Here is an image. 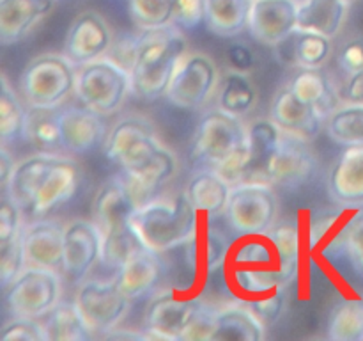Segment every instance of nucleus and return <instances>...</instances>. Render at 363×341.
<instances>
[{
	"mask_svg": "<svg viewBox=\"0 0 363 341\" xmlns=\"http://www.w3.org/2000/svg\"><path fill=\"white\" fill-rule=\"evenodd\" d=\"M190 158L216 170L230 187L243 183L248 162V128L222 109L206 114L195 126Z\"/></svg>",
	"mask_w": 363,
	"mask_h": 341,
	"instance_id": "f257e3e1",
	"label": "nucleus"
},
{
	"mask_svg": "<svg viewBox=\"0 0 363 341\" xmlns=\"http://www.w3.org/2000/svg\"><path fill=\"white\" fill-rule=\"evenodd\" d=\"M186 50V39L174 23L158 28H140L138 59L131 71V94L144 102H155L167 96Z\"/></svg>",
	"mask_w": 363,
	"mask_h": 341,
	"instance_id": "f03ea898",
	"label": "nucleus"
},
{
	"mask_svg": "<svg viewBox=\"0 0 363 341\" xmlns=\"http://www.w3.org/2000/svg\"><path fill=\"white\" fill-rule=\"evenodd\" d=\"M296 277L284 265L279 247L268 231L243 237L230 254V281L245 298L286 288Z\"/></svg>",
	"mask_w": 363,
	"mask_h": 341,
	"instance_id": "7ed1b4c3",
	"label": "nucleus"
},
{
	"mask_svg": "<svg viewBox=\"0 0 363 341\" xmlns=\"http://www.w3.org/2000/svg\"><path fill=\"white\" fill-rule=\"evenodd\" d=\"M197 210L179 194L169 199H152L138 206L131 217V226L145 247L156 252H167L186 244L199 229Z\"/></svg>",
	"mask_w": 363,
	"mask_h": 341,
	"instance_id": "20e7f679",
	"label": "nucleus"
},
{
	"mask_svg": "<svg viewBox=\"0 0 363 341\" xmlns=\"http://www.w3.org/2000/svg\"><path fill=\"white\" fill-rule=\"evenodd\" d=\"M74 94L82 105L101 116H112L131 94V73L110 57H99L78 66Z\"/></svg>",
	"mask_w": 363,
	"mask_h": 341,
	"instance_id": "39448f33",
	"label": "nucleus"
},
{
	"mask_svg": "<svg viewBox=\"0 0 363 341\" xmlns=\"http://www.w3.org/2000/svg\"><path fill=\"white\" fill-rule=\"evenodd\" d=\"M20 87L30 107H59L74 92L77 70L64 53H41L25 66Z\"/></svg>",
	"mask_w": 363,
	"mask_h": 341,
	"instance_id": "423d86ee",
	"label": "nucleus"
},
{
	"mask_svg": "<svg viewBox=\"0 0 363 341\" xmlns=\"http://www.w3.org/2000/svg\"><path fill=\"white\" fill-rule=\"evenodd\" d=\"M279 215V199L272 185L243 181L230 188L225 217L241 237L272 229Z\"/></svg>",
	"mask_w": 363,
	"mask_h": 341,
	"instance_id": "0eeeda50",
	"label": "nucleus"
},
{
	"mask_svg": "<svg viewBox=\"0 0 363 341\" xmlns=\"http://www.w3.org/2000/svg\"><path fill=\"white\" fill-rule=\"evenodd\" d=\"M59 301V272L41 266H25L6 288V305L13 316L41 318L48 315Z\"/></svg>",
	"mask_w": 363,
	"mask_h": 341,
	"instance_id": "6e6552de",
	"label": "nucleus"
},
{
	"mask_svg": "<svg viewBox=\"0 0 363 341\" xmlns=\"http://www.w3.org/2000/svg\"><path fill=\"white\" fill-rule=\"evenodd\" d=\"M78 311L92 336H106L117 329L130 311V298L116 277L110 281H85L74 297Z\"/></svg>",
	"mask_w": 363,
	"mask_h": 341,
	"instance_id": "1a4fd4ad",
	"label": "nucleus"
},
{
	"mask_svg": "<svg viewBox=\"0 0 363 341\" xmlns=\"http://www.w3.org/2000/svg\"><path fill=\"white\" fill-rule=\"evenodd\" d=\"M220 85L218 66L208 53H186L174 75L165 98L179 109H202Z\"/></svg>",
	"mask_w": 363,
	"mask_h": 341,
	"instance_id": "9d476101",
	"label": "nucleus"
},
{
	"mask_svg": "<svg viewBox=\"0 0 363 341\" xmlns=\"http://www.w3.org/2000/svg\"><path fill=\"white\" fill-rule=\"evenodd\" d=\"M204 309L202 298L184 297L176 291H163L155 295L144 315V325L149 336L160 340H181L184 330Z\"/></svg>",
	"mask_w": 363,
	"mask_h": 341,
	"instance_id": "9b49d317",
	"label": "nucleus"
},
{
	"mask_svg": "<svg viewBox=\"0 0 363 341\" xmlns=\"http://www.w3.org/2000/svg\"><path fill=\"white\" fill-rule=\"evenodd\" d=\"M308 139L282 130L279 148L268 167V185L293 188L314 174L318 156Z\"/></svg>",
	"mask_w": 363,
	"mask_h": 341,
	"instance_id": "f8f14e48",
	"label": "nucleus"
},
{
	"mask_svg": "<svg viewBox=\"0 0 363 341\" xmlns=\"http://www.w3.org/2000/svg\"><path fill=\"white\" fill-rule=\"evenodd\" d=\"M112 43L113 34L108 21L98 11H82L69 25L64 41V55L74 66H82L105 57Z\"/></svg>",
	"mask_w": 363,
	"mask_h": 341,
	"instance_id": "ddd939ff",
	"label": "nucleus"
},
{
	"mask_svg": "<svg viewBox=\"0 0 363 341\" xmlns=\"http://www.w3.org/2000/svg\"><path fill=\"white\" fill-rule=\"evenodd\" d=\"M138 205L121 174L103 181L92 201V220L103 237L131 229V217Z\"/></svg>",
	"mask_w": 363,
	"mask_h": 341,
	"instance_id": "4468645a",
	"label": "nucleus"
},
{
	"mask_svg": "<svg viewBox=\"0 0 363 341\" xmlns=\"http://www.w3.org/2000/svg\"><path fill=\"white\" fill-rule=\"evenodd\" d=\"M103 234L94 220L74 219L64 226V270L69 279H82L101 258Z\"/></svg>",
	"mask_w": 363,
	"mask_h": 341,
	"instance_id": "2eb2a0df",
	"label": "nucleus"
},
{
	"mask_svg": "<svg viewBox=\"0 0 363 341\" xmlns=\"http://www.w3.org/2000/svg\"><path fill=\"white\" fill-rule=\"evenodd\" d=\"M296 0H255L250 14L252 38L264 46H277L298 28Z\"/></svg>",
	"mask_w": 363,
	"mask_h": 341,
	"instance_id": "dca6fc26",
	"label": "nucleus"
},
{
	"mask_svg": "<svg viewBox=\"0 0 363 341\" xmlns=\"http://www.w3.org/2000/svg\"><path fill=\"white\" fill-rule=\"evenodd\" d=\"M82 181V167L71 156H57L53 166L46 173L34 202L28 208V213L34 217H43L53 212L64 202L69 201L77 194Z\"/></svg>",
	"mask_w": 363,
	"mask_h": 341,
	"instance_id": "f3484780",
	"label": "nucleus"
},
{
	"mask_svg": "<svg viewBox=\"0 0 363 341\" xmlns=\"http://www.w3.org/2000/svg\"><path fill=\"white\" fill-rule=\"evenodd\" d=\"M25 266L64 270V227L55 220H38L21 233Z\"/></svg>",
	"mask_w": 363,
	"mask_h": 341,
	"instance_id": "a211bd4d",
	"label": "nucleus"
},
{
	"mask_svg": "<svg viewBox=\"0 0 363 341\" xmlns=\"http://www.w3.org/2000/svg\"><path fill=\"white\" fill-rule=\"evenodd\" d=\"M269 117L282 130L300 135L308 141L318 137L326 119L314 105L298 98L289 85H284L275 94L269 109Z\"/></svg>",
	"mask_w": 363,
	"mask_h": 341,
	"instance_id": "6ab92c4d",
	"label": "nucleus"
},
{
	"mask_svg": "<svg viewBox=\"0 0 363 341\" xmlns=\"http://www.w3.org/2000/svg\"><path fill=\"white\" fill-rule=\"evenodd\" d=\"M280 64L293 70L323 67L332 55V38L298 27L286 39L273 46Z\"/></svg>",
	"mask_w": 363,
	"mask_h": 341,
	"instance_id": "aec40b11",
	"label": "nucleus"
},
{
	"mask_svg": "<svg viewBox=\"0 0 363 341\" xmlns=\"http://www.w3.org/2000/svg\"><path fill=\"white\" fill-rule=\"evenodd\" d=\"M57 0H0V41H23L53 11Z\"/></svg>",
	"mask_w": 363,
	"mask_h": 341,
	"instance_id": "412c9836",
	"label": "nucleus"
},
{
	"mask_svg": "<svg viewBox=\"0 0 363 341\" xmlns=\"http://www.w3.org/2000/svg\"><path fill=\"white\" fill-rule=\"evenodd\" d=\"M328 192L340 205H363V144L340 153L328 173Z\"/></svg>",
	"mask_w": 363,
	"mask_h": 341,
	"instance_id": "4be33fe9",
	"label": "nucleus"
},
{
	"mask_svg": "<svg viewBox=\"0 0 363 341\" xmlns=\"http://www.w3.org/2000/svg\"><path fill=\"white\" fill-rule=\"evenodd\" d=\"M282 128L272 117H259L248 124V162L243 181L268 185V167L279 148Z\"/></svg>",
	"mask_w": 363,
	"mask_h": 341,
	"instance_id": "5701e85b",
	"label": "nucleus"
},
{
	"mask_svg": "<svg viewBox=\"0 0 363 341\" xmlns=\"http://www.w3.org/2000/svg\"><path fill=\"white\" fill-rule=\"evenodd\" d=\"M162 272L163 263L160 259V252L142 245L117 270L116 281L130 301H137L158 284Z\"/></svg>",
	"mask_w": 363,
	"mask_h": 341,
	"instance_id": "b1692460",
	"label": "nucleus"
},
{
	"mask_svg": "<svg viewBox=\"0 0 363 341\" xmlns=\"http://www.w3.org/2000/svg\"><path fill=\"white\" fill-rule=\"evenodd\" d=\"M101 114L89 107H67L60 110V131L64 149L69 153H87L99 144L105 134Z\"/></svg>",
	"mask_w": 363,
	"mask_h": 341,
	"instance_id": "393cba45",
	"label": "nucleus"
},
{
	"mask_svg": "<svg viewBox=\"0 0 363 341\" xmlns=\"http://www.w3.org/2000/svg\"><path fill=\"white\" fill-rule=\"evenodd\" d=\"M177 167H179L177 156L163 146L158 155L147 166H144L138 170H133V173H123L121 170V176L126 181L128 188L133 194L137 205L142 206L156 199L160 188L176 176Z\"/></svg>",
	"mask_w": 363,
	"mask_h": 341,
	"instance_id": "a878e982",
	"label": "nucleus"
},
{
	"mask_svg": "<svg viewBox=\"0 0 363 341\" xmlns=\"http://www.w3.org/2000/svg\"><path fill=\"white\" fill-rule=\"evenodd\" d=\"M264 329L255 313L240 301L215 313L211 341H262Z\"/></svg>",
	"mask_w": 363,
	"mask_h": 341,
	"instance_id": "bb28decb",
	"label": "nucleus"
},
{
	"mask_svg": "<svg viewBox=\"0 0 363 341\" xmlns=\"http://www.w3.org/2000/svg\"><path fill=\"white\" fill-rule=\"evenodd\" d=\"M57 156H59L57 153L41 151L38 155H32L16 163L9 185H7V190H9L11 197L21 206V210H27L28 212L43 180H45L46 173L53 166Z\"/></svg>",
	"mask_w": 363,
	"mask_h": 341,
	"instance_id": "cd10ccee",
	"label": "nucleus"
},
{
	"mask_svg": "<svg viewBox=\"0 0 363 341\" xmlns=\"http://www.w3.org/2000/svg\"><path fill=\"white\" fill-rule=\"evenodd\" d=\"M230 188L233 187L216 170L204 169L191 176L184 194L197 212L209 217H218L225 213Z\"/></svg>",
	"mask_w": 363,
	"mask_h": 341,
	"instance_id": "c85d7f7f",
	"label": "nucleus"
},
{
	"mask_svg": "<svg viewBox=\"0 0 363 341\" xmlns=\"http://www.w3.org/2000/svg\"><path fill=\"white\" fill-rule=\"evenodd\" d=\"M287 85L298 98L314 105L325 117L339 107L340 92L321 67H301Z\"/></svg>",
	"mask_w": 363,
	"mask_h": 341,
	"instance_id": "c756f323",
	"label": "nucleus"
},
{
	"mask_svg": "<svg viewBox=\"0 0 363 341\" xmlns=\"http://www.w3.org/2000/svg\"><path fill=\"white\" fill-rule=\"evenodd\" d=\"M21 135L43 153H57L64 148L59 107H30Z\"/></svg>",
	"mask_w": 363,
	"mask_h": 341,
	"instance_id": "7c9ffc66",
	"label": "nucleus"
},
{
	"mask_svg": "<svg viewBox=\"0 0 363 341\" xmlns=\"http://www.w3.org/2000/svg\"><path fill=\"white\" fill-rule=\"evenodd\" d=\"M350 4L344 0H305L298 11V27L335 38L346 21Z\"/></svg>",
	"mask_w": 363,
	"mask_h": 341,
	"instance_id": "2f4dec72",
	"label": "nucleus"
},
{
	"mask_svg": "<svg viewBox=\"0 0 363 341\" xmlns=\"http://www.w3.org/2000/svg\"><path fill=\"white\" fill-rule=\"evenodd\" d=\"M183 247L186 251L188 265L194 272H199V266H202L206 272H215L223 266L230 254V242L222 231L215 227H208L204 237H201L197 229V233Z\"/></svg>",
	"mask_w": 363,
	"mask_h": 341,
	"instance_id": "473e14b6",
	"label": "nucleus"
},
{
	"mask_svg": "<svg viewBox=\"0 0 363 341\" xmlns=\"http://www.w3.org/2000/svg\"><path fill=\"white\" fill-rule=\"evenodd\" d=\"M255 0H206V25L222 38H233L250 23Z\"/></svg>",
	"mask_w": 363,
	"mask_h": 341,
	"instance_id": "72a5a7b5",
	"label": "nucleus"
},
{
	"mask_svg": "<svg viewBox=\"0 0 363 341\" xmlns=\"http://www.w3.org/2000/svg\"><path fill=\"white\" fill-rule=\"evenodd\" d=\"M257 103V89L248 73L238 70H229L222 78L218 92V109L233 114L245 116Z\"/></svg>",
	"mask_w": 363,
	"mask_h": 341,
	"instance_id": "f704fd0d",
	"label": "nucleus"
},
{
	"mask_svg": "<svg viewBox=\"0 0 363 341\" xmlns=\"http://www.w3.org/2000/svg\"><path fill=\"white\" fill-rule=\"evenodd\" d=\"M48 341H85L91 330L85 325L77 304H57L46 316H43Z\"/></svg>",
	"mask_w": 363,
	"mask_h": 341,
	"instance_id": "c9c22d12",
	"label": "nucleus"
},
{
	"mask_svg": "<svg viewBox=\"0 0 363 341\" xmlns=\"http://www.w3.org/2000/svg\"><path fill=\"white\" fill-rule=\"evenodd\" d=\"M156 135L155 124L142 116H128L117 121L105 141V156L117 163L121 156L140 139Z\"/></svg>",
	"mask_w": 363,
	"mask_h": 341,
	"instance_id": "e433bc0d",
	"label": "nucleus"
},
{
	"mask_svg": "<svg viewBox=\"0 0 363 341\" xmlns=\"http://www.w3.org/2000/svg\"><path fill=\"white\" fill-rule=\"evenodd\" d=\"M326 131L342 146L363 144V105L344 103L326 117Z\"/></svg>",
	"mask_w": 363,
	"mask_h": 341,
	"instance_id": "4c0bfd02",
	"label": "nucleus"
},
{
	"mask_svg": "<svg viewBox=\"0 0 363 341\" xmlns=\"http://www.w3.org/2000/svg\"><path fill=\"white\" fill-rule=\"evenodd\" d=\"M353 212H335L312 222L308 233L311 251L323 256H335L342 252V234Z\"/></svg>",
	"mask_w": 363,
	"mask_h": 341,
	"instance_id": "58836bf2",
	"label": "nucleus"
},
{
	"mask_svg": "<svg viewBox=\"0 0 363 341\" xmlns=\"http://www.w3.org/2000/svg\"><path fill=\"white\" fill-rule=\"evenodd\" d=\"M328 337L335 341H363V298H351L330 315Z\"/></svg>",
	"mask_w": 363,
	"mask_h": 341,
	"instance_id": "ea45409f",
	"label": "nucleus"
},
{
	"mask_svg": "<svg viewBox=\"0 0 363 341\" xmlns=\"http://www.w3.org/2000/svg\"><path fill=\"white\" fill-rule=\"evenodd\" d=\"M27 110L21 105L20 98L11 87L6 75H2V92H0V139L2 142H9L11 139L23 134Z\"/></svg>",
	"mask_w": 363,
	"mask_h": 341,
	"instance_id": "a19ab883",
	"label": "nucleus"
},
{
	"mask_svg": "<svg viewBox=\"0 0 363 341\" xmlns=\"http://www.w3.org/2000/svg\"><path fill=\"white\" fill-rule=\"evenodd\" d=\"M131 16L140 28H158L174 23L176 0H128Z\"/></svg>",
	"mask_w": 363,
	"mask_h": 341,
	"instance_id": "79ce46f5",
	"label": "nucleus"
},
{
	"mask_svg": "<svg viewBox=\"0 0 363 341\" xmlns=\"http://www.w3.org/2000/svg\"><path fill=\"white\" fill-rule=\"evenodd\" d=\"M268 234L279 247L284 265L298 276L301 263V249H303V238H301V231L298 224L291 222V220L279 222L268 231Z\"/></svg>",
	"mask_w": 363,
	"mask_h": 341,
	"instance_id": "37998d69",
	"label": "nucleus"
},
{
	"mask_svg": "<svg viewBox=\"0 0 363 341\" xmlns=\"http://www.w3.org/2000/svg\"><path fill=\"white\" fill-rule=\"evenodd\" d=\"M142 240L138 234L135 233L133 226L128 231H121V233L106 234L103 237L101 244V258L99 263L113 270H119L121 266L126 263V259L133 254L135 251L142 247Z\"/></svg>",
	"mask_w": 363,
	"mask_h": 341,
	"instance_id": "c03bdc74",
	"label": "nucleus"
},
{
	"mask_svg": "<svg viewBox=\"0 0 363 341\" xmlns=\"http://www.w3.org/2000/svg\"><path fill=\"white\" fill-rule=\"evenodd\" d=\"M286 288H280V290L272 291V293L266 295H259V297H250V298H243L241 302L248 305L252 311L255 313L261 323L264 327H272L282 318L284 311H286V304H287V295H286Z\"/></svg>",
	"mask_w": 363,
	"mask_h": 341,
	"instance_id": "a18cd8bd",
	"label": "nucleus"
},
{
	"mask_svg": "<svg viewBox=\"0 0 363 341\" xmlns=\"http://www.w3.org/2000/svg\"><path fill=\"white\" fill-rule=\"evenodd\" d=\"M342 254L353 269L363 276V208L354 210L344 227Z\"/></svg>",
	"mask_w": 363,
	"mask_h": 341,
	"instance_id": "49530a36",
	"label": "nucleus"
},
{
	"mask_svg": "<svg viewBox=\"0 0 363 341\" xmlns=\"http://www.w3.org/2000/svg\"><path fill=\"white\" fill-rule=\"evenodd\" d=\"M23 233V231H21ZM21 233L16 234L7 244H0V283L6 290L25 269V252Z\"/></svg>",
	"mask_w": 363,
	"mask_h": 341,
	"instance_id": "de8ad7c7",
	"label": "nucleus"
},
{
	"mask_svg": "<svg viewBox=\"0 0 363 341\" xmlns=\"http://www.w3.org/2000/svg\"><path fill=\"white\" fill-rule=\"evenodd\" d=\"M2 341H48L46 330L39 318H25V316H14L13 320L2 327L0 332Z\"/></svg>",
	"mask_w": 363,
	"mask_h": 341,
	"instance_id": "09e8293b",
	"label": "nucleus"
},
{
	"mask_svg": "<svg viewBox=\"0 0 363 341\" xmlns=\"http://www.w3.org/2000/svg\"><path fill=\"white\" fill-rule=\"evenodd\" d=\"M20 210L21 206L11 195H4L0 205V244H7L21 233Z\"/></svg>",
	"mask_w": 363,
	"mask_h": 341,
	"instance_id": "8fccbe9b",
	"label": "nucleus"
},
{
	"mask_svg": "<svg viewBox=\"0 0 363 341\" xmlns=\"http://www.w3.org/2000/svg\"><path fill=\"white\" fill-rule=\"evenodd\" d=\"M106 57L116 60L119 66L131 73L138 59V36H123L119 39H113Z\"/></svg>",
	"mask_w": 363,
	"mask_h": 341,
	"instance_id": "3c124183",
	"label": "nucleus"
},
{
	"mask_svg": "<svg viewBox=\"0 0 363 341\" xmlns=\"http://www.w3.org/2000/svg\"><path fill=\"white\" fill-rule=\"evenodd\" d=\"M206 20V0H176L174 23L181 27H195Z\"/></svg>",
	"mask_w": 363,
	"mask_h": 341,
	"instance_id": "603ef678",
	"label": "nucleus"
},
{
	"mask_svg": "<svg viewBox=\"0 0 363 341\" xmlns=\"http://www.w3.org/2000/svg\"><path fill=\"white\" fill-rule=\"evenodd\" d=\"M215 313H211V309L206 308L202 309L201 313L197 315V318L190 323L184 334L181 336L183 341H202V340H209L211 341V334L213 329H215Z\"/></svg>",
	"mask_w": 363,
	"mask_h": 341,
	"instance_id": "864d4df0",
	"label": "nucleus"
},
{
	"mask_svg": "<svg viewBox=\"0 0 363 341\" xmlns=\"http://www.w3.org/2000/svg\"><path fill=\"white\" fill-rule=\"evenodd\" d=\"M337 63L347 75L363 70V36L351 39L342 46Z\"/></svg>",
	"mask_w": 363,
	"mask_h": 341,
	"instance_id": "5fc2aeb1",
	"label": "nucleus"
},
{
	"mask_svg": "<svg viewBox=\"0 0 363 341\" xmlns=\"http://www.w3.org/2000/svg\"><path fill=\"white\" fill-rule=\"evenodd\" d=\"M227 59H229L230 70L243 71V73H248L255 66L254 50L248 45H245V43L230 45L229 50H227Z\"/></svg>",
	"mask_w": 363,
	"mask_h": 341,
	"instance_id": "6e6d98bb",
	"label": "nucleus"
},
{
	"mask_svg": "<svg viewBox=\"0 0 363 341\" xmlns=\"http://www.w3.org/2000/svg\"><path fill=\"white\" fill-rule=\"evenodd\" d=\"M339 92L344 103H362L363 105V70L347 75V80L344 82Z\"/></svg>",
	"mask_w": 363,
	"mask_h": 341,
	"instance_id": "4d7b16f0",
	"label": "nucleus"
},
{
	"mask_svg": "<svg viewBox=\"0 0 363 341\" xmlns=\"http://www.w3.org/2000/svg\"><path fill=\"white\" fill-rule=\"evenodd\" d=\"M14 167H16L14 156L6 148H2V151H0V183H2L4 188H7V185H9Z\"/></svg>",
	"mask_w": 363,
	"mask_h": 341,
	"instance_id": "13d9d810",
	"label": "nucleus"
},
{
	"mask_svg": "<svg viewBox=\"0 0 363 341\" xmlns=\"http://www.w3.org/2000/svg\"><path fill=\"white\" fill-rule=\"evenodd\" d=\"M344 2H347V4H351V2H354V0H344Z\"/></svg>",
	"mask_w": 363,
	"mask_h": 341,
	"instance_id": "bf43d9fd",
	"label": "nucleus"
}]
</instances>
